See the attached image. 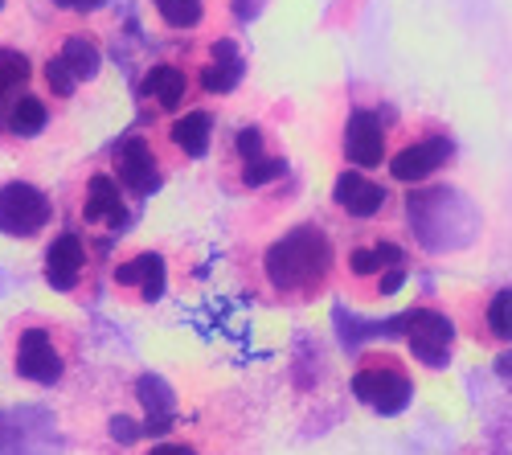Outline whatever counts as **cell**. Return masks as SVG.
<instances>
[{"mask_svg":"<svg viewBox=\"0 0 512 455\" xmlns=\"http://www.w3.org/2000/svg\"><path fill=\"white\" fill-rule=\"evenodd\" d=\"M340 242L320 218L291 222L263 242H250L242 255V287L271 308H308L336 287Z\"/></svg>","mask_w":512,"mask_h":455,"instance_id":"1","label":"cell"},{"mask_svg":"<svg viewBox=\"0 0 512 455\" xmlns=\"http://www.w3.org/2000/svg\"><path fill=\"white\" fill-rule=\"evenodd\" d=\"M414 242L394 226L349 230L336 259V287L353 304H386L414 275Z\"/></svg>","mask_w":512,"mask_h":455,"instance_id":"2","label":"cell"},{"mask_svg":"<svg viewBox=\"0 0 512 455\" xmlns=\"http://www.w3.org/2000/svg\"><path fill=\"white\" fill-rule=\"evenodd\" d=\"M398 111L394 103L373 91V87H345L332 103V115H328V152L340 169H369V173H381L386 169V156H390V144L398 136Z\"/></svg>","mask_w":512,"mask_h":455,"instance_id":"3","label":"cell"},{"mask_svg":"<svg viewBox=\"0 0 512 455\" xmlns=\"http://www.w3.org/2000/svg\"><path fill=\"white\" fill-rule=\"evenodd\" d=\"M287 177V144L263 119H246L218 148V185L230 197L267 193Z\"/></svg>","mask_w":512,"mask_h":455,"instance_id":"4","label":"cell"},{"mask_svg":"<svg viewBox=\"0 0 512 455\" xmlns=\"http://www.w3.org/2000/svg\"><path fill=\"white\" fill-rule=\"evenodd\" d=\"M455 160V136L443 119H431V115H414V119H402L398 123V136L390 144V156H386V173L398 189L402 185H426L431 177H439L443 169H451Z\"/></svg>","mask_w":512,"mask_h":455,"instance_id":"5","label":"cell"},{"mask_svg":"<svg viewBox=\"0 0 512 455\" xmlns=\"http://www.w3.org/2000/svg\"><path fill=\"white\" fill-rule=\"evenodd\" d=\"M328 214L345 230H369V226H394L402 214V193L386 173L369 169H336V181L328 189Z\"/></svg>","mask_w":512,"mask_h":455,"instance_id":"6","label":"cell"},{"mask_svg":"<svg viewBox=\"0 0 512 455\" xmlns=\"http://www.w3.org/2000/svg\"><path fill=\"white\" fill-rule=\"evenodd\" d=\"M353 398L373 410V415H402V410L414 402V369L410 357L386 345H373L361 349L353 361V374H349Z\"/></svg>","mask_w":512,"mask_h":455,"instance_id":"7","label":"cell"},{"mask_svg":"<svg viewBox=\"0 0 512 455\" xmlns=\"http://www.w3.org/2000/svg\"><path fill=\"white\" fill-rule=\"evenodd\" d=\"M451 316L472 345L488 353L512 349V283H488V287L459 296Z\"/></svg>","mask_w":512,"mask_h":455,"instance_id":"8","label":"cell"},{"mask_svg":"<svg viewBox=\"0 0 512 455\" xmlns=\"http://www.w3.org/2000/svg\"><path fill=\"white\" fill-rule=\"evenodd\" d=\"M189 74L197 82L201 99H226L242 87L246 78V50L234 33H213V37H197L189 54Z\"/></svg>","mask_w":512,"mask_h":455,"instance_id":"9","label":"cell"},{"mask_svg":"<svg viewBox=\"0 0 512 455\" xmlns=\"http://www.w3.org/2000/svg\"><path fill=\"white\" fill-rule=\"evenodd\" d=\"M78 341L66 333L62 324H29L17 333V353L13 365L25 382L37 386H58L66 378V369L74 365Z\"/></svg>","mask_w":512,"mask_h":455,"instance_id":"10","label":"cell"},{"mask_svg":"<svg viewBox=\"0 0 512 455\" xmlns=\"http://www.w3.org/2000/svg\"><path fill=\"white\" fill-rule=\"evenodd\" d=\"M136 201L140 197L127 193V185L111 169H91L78 189L74 214L87 230H123L136 214Z\"/></svg>","mask_w":512,"mask_h":455,"instance_id":"11","label":"cell"},{"mask_svg":"<svg viewBox=\"0 0 512 455\" xmlns=\"http://www.w3.org/2000/svg\"><path fill=\"white\" fill-rule=\"evenodd\" d=\"M46 283L54 287V292L87 300L95 292V283H99V251L78 230L58 234L50 242V251H46Z\"/></svg>","mask_w":512,"mask_h":455,"instance_id":"12","label":"cell"},{"mask_svg":"<svg viewBox=\"0 0 512 455\" xmlns=\"http://www.w3.org/2000/svg\"><path fill=\"white\" fill-rule=\"evenodd\" d=\"M152 136H156V144L168 160V169H181V164H193V160L213 152V140H218V115H213L209 107H201V103H193L181 115L164 119V128H156Z\"/></svg>","mask_w":512,"mask_h":455,"instance_id":"13","label":"cell"},{"mask_svg":"<svg viewBox=\"0 0 512 455\" xmlns=\"http://www.w3.org/2000/svg\"><path fill=\"white\" fill-rule=\"evenodd\" d=\"M197 99H201V95H197V82H193L185 58L152 62L148 74L140 78V103H144V111H152V115H160V119L181 115V111L193 107Z\"/></svg>","mask_w":512,"mask_h":455,"instance_id":"14","label":"cell"},{"mask_svg":"<svg viewBox=\"0 0 512 455\" xmlns=\"http://www.w3.org/2000/svg\"><path fill=\"white\" fill-rule=\"evenodd\" d=\"M111 173L127 185V193H132V197H148L152 189L164 185V177L173 169H168V160H164V152H160L152 132H132V136H123L115 144Z\"/></svg>","mask_w":512,"mask_h":455,"instance_id":"15","label":"cell"},{"mask_svg":"<svg viewBox=\"0 0 512 455\" xmlns=\"http://www.w3.org/2000/svg\"><path fill=\"white\" fill-rule=\"evenodd\" d=\"M455 337H459V324L455 316H447L439 304H422L406 316V345L410 357L426 369H443L455 357Z\"/></svg>","mask_w":512,"mask_h":455,"instance_id":"16","label":"cell"},{"mask_svg":"<svg viewBox=\"0 0 512 455\" xmlns=\"http://www.w3.org/2000/svg\"><path fill=\"white\" fill-rule=\"evenodd\" d=\"M148 9L164 33L177 37H213V33H230L234 13L230 0H148Z\"/></svg>","mask_w":512,"mask_h":455,"instance_id":"17","label":"cell"},{"mask_svg":"<svg viewBox=\"0 0 512 455\" xmlns=\"http://www.w3.org/2000/svg\"><path fill=\"white\" fill-rule=\"evenodd\" d=\"M111 279H115V292H119L123 300L156 304V300H164V292H168V263H164L160 251H127V255L115 263Z\"/></svg>","mask_w":512,"mask_h":455,"instance_id":"18","label":"cell"},{"mask_svg":"<svg viewBox=\"0 0 512 455\" xmlns=\"http://www.w3.org/2000/svg\"><path fill=\"white\" fill-rule=\"evenodd\" d=\"M54 218V201L41 193L37 185L13 181L0 189V230L13 238H33L37 230H46Z\"/></svg>","mask_w":512,"mask_h":455,"instance_id":"19","label":"cell"},{"mask_svg":"<svg viewBox=\"0 0 512 455\" xmlns=\"http://www.w3.org/2000/svg\"><path fill=\"white\" fill-rule=\"evenodd\" d=\"M0 123H5V132H13L17 140H33V136H41V132L50 128V103L41 99V95H33V91H21L5 107Z\"/></svg>","mask_w":512,"mask_h":455,"instance_id":"20","label":"cell"},{"mask_svg":"<svg viewBox=\"0 0 512 455\" xmlns=\"http://www.w3.org/2000/svg\"><path fill=\"white\" fill-rule=\"evenodd\" d=\"M58 58H62V66H66L78 82H91V78L99 74V66H103L99 46H95L91 37H82V33H74V37H66V41H62Z\"/></svg>","mask_w":512,"mask_h":455,"instance_id":"21","label":"cell"},{"mask_svg":"<svg viewBox=\"0 0 512 455\" xmlns=\"http://www.w3.org/2000/svg\"><path fill=\"white\" fill-rule=\"evenodd\" d=\"M25 82H29V58L17 50H0V115L25 91Z\"/></svg>","mask_w":512,"mask_h":455,"instance_id":"22","label":"cell"},{"mask_svg":"<svg viewBox=\"0 0 512 455\" xmlns=\"http://www.w3.org/2000/svg\"><path fill=\"white\" fill-rule=\"evenodd\" d=\"M144 455H201V447H197V443H189V439H164V443L148 447Z\"/></svg>","mask_w":512,"mask_h":455,"instance_id":"23","label":"cell"},{"mask_svg":"<svg viewBox=\"0 0 512 455\" xmlns=\"http://www.w3.org/2000/svg\"><path fill=\"white\" fill-rule=\"evenodd\" d=\"M263 5H267V0H230V13H234V21H238V17L246 21V17H259Z\"/></svg>","mask_w":512,"mask_h":455,"instance_id":"24","label":"cell"},{"mask_svg":"<svg viewBox=\"0 0 512 455\" xmlns=\"http://www.w3.org/2000/svg\"><path fill=\"white\" fill-rule=\"evenodd\" d=\"M58 9H70V13H95V9H103L107 0H54Z\"/></svg>","mask_w":512,"mask_h":455,"instance_id":"25","label":"cell"}]
</instances>
